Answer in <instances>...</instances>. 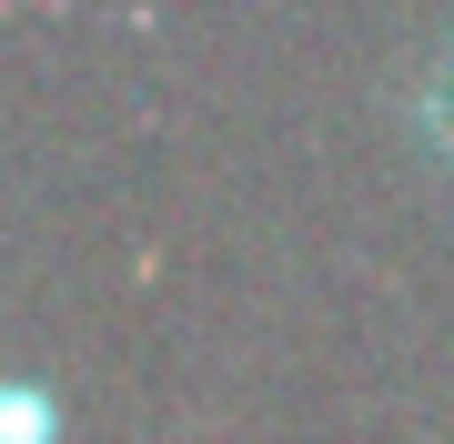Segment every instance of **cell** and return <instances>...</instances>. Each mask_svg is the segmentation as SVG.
<instances>
[{
    "instance_id": "cell-1",
    "label": "cell",
    "mask_w": 454,
    "mask_h": 444,
    "mask_svg": "<svg viewBox=\"0 0 454 444\" xmlns=\"http://www.w3.org/2000/svg\"><path fill=\"white\" fill-rule=\"evenodd\" d=\"M414 121H424V142L454 162V41L424 61V82H414Z\"/></svg>"
}]
</instances>
